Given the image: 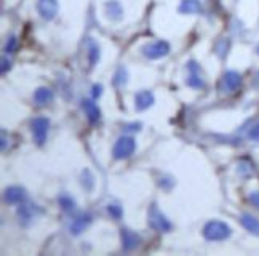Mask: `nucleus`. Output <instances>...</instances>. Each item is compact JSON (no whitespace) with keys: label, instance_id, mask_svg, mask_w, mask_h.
<instances>
[{"label":"nucleus","instance_id":"obj_1","mask_svg":"<svg viewBox=\"0 0 259 256\" xmlns=\"http://www.w3.org/2000/svg\"><path fill=\"white\" fill-rule=\"evenodd\" d=\"M231 235H232V229L226 223L218 221V219L208 221L203 228V237L208 242H222L229 239Z\"/></svg>","mask_w":259,"mask_h":256},{"label":"nucleus","instance_id":"obj_2","mask_svg":"<svg viewBox=\"0 0 259 256\" xmlns=\"http://www.w3.org/2000/svg\"><path fill=\"white\" fill-rule=\"evenodd\" d=\"M136 149V141L131 136H120L117 143L114 144L112 155L116 160H123V158L130 157Z\"/></svg>","mask_w":259,"mask_h":256},{"label":"nucleus","instance_id":"obj_3","mask_svg":"<svg viewBox=\"0 0 259 256\" xmlns=\"http://www.w3.org/2000/svg\"><path fill=\"white\" fill-rule=\"evenodd\" d=\"M149 226L157 232H170L173 228L166 216L157 208V205H152L149 210Z\"/></svg>","mask_w":259,"mask_h":256},{"label":"nucleus","instance_id":"obj_4","mask_svg":"<svg viewBox=\"0 0 259 256\" xmlns=\"http://www.w3.org/2000/svg\"><path fill=\"white\" fill-rule=\"evenodd\" d=\"M168 53H170V44L165 40H155L142 47V54L149 59L164 58Z\"/></svg>","mask_w":259,"mask_h":256},{"label":"nucleus","instance_id":"obj_5","mask_svg":"<svg viewBox=\"0 0 259 256\" xmlns=\"http://www.w3.org/2000/svg\"><path fill=\"white\" fill-rule=\"evenodd\" d=\"M48 128H50V120L47 117H35L31 124L32 136L37 146H44L48 136Z\"/></svg>","mask_w":259,"mask_h":256},{"label":"nucleus","instance_id":"obj_6","mask_svg":"<svg viewBox=\"0 0 259 256\" xmlns=\"http://www.w3.org/2000/svg\"><path fill=\"white\" fill-rule=\"evenodd\" d=\"M37 213H42V210L39 208L35 204H31V205H26V204H21L20 208H18L16 215H18V219H20V223L23 226H29L34 218L37 216Z\"/></svg>","mask_w":259,"mask_h":256},{"label":"nucleus","instance_id":"obj_7","mask_svg":"<svg viewBox=\"0 0 259 256\" xmlns=\"http://www.w3.org/2000/svg\"><path fill=\"white\" fill-rule=\"evenodd\" d=\"M37 10H39V15L45 21L55 20L58 15V0H39Z\"/></svg>","mask_w":259,"mask_h":256},{"label":"nucleus","instance_id":"obj_8","mask_svg":"<svg viewBox=\"0 0 259 256\" xmlns=\"http://www.w3.org/2000/svg\"><path fill=\"white\" fill-rule=\"evenodd\" d=\"M3 200L10 205H21L26 200V191L20 186H10L3 194Z\"/></svg>","mask_w":259,"mask_h":256},{"label":"nucleus","instance_id":"obj_9","mask_svg":"<svg viewBox=\"0 0 259 256\" xmlns=\"http://www.w3.org/2000/svg\"><path fill=\"white\" fill-rule=\"evenodd\" d=\"M240 85H242V76L237 71H227L222 77V90L227 91V93L238 90Z\"/></svg>","mask_w":259,"mask_h":256},{"label":"nucleus","instance_id":"obj_10","mask_svg":"<svg viewBox=\"0 0 259 256\" xmlns=\"http://www.w3.org/2000/svg\"><path fill=\"white\" fill-rule=\"evenodd\" d=\"M120 239H122V247L125 252H131V250H135L136 247H140V243H141V237L130 229L120 230Z\"/></svg>","mask_w":259,"mask_h":256},{"label":"nucleus","instance_id":"obj_11","mask_svg":"<svg viewBox=\"0 0 259 256\" xmlns=\"http://www.w3.org/2000/svg\"><path fill=\"white\" fill-rule=\"evenodd\" d=\"M92 221H93V218H92L90 213H83V215L77 216L74 221L71 223V234L72 235H80L83 230L92 224Z\"/></svg>","mask_w":259,"mask_h":256},{"label":"nucleus","instance_id":"obj_12","mask_svg":"<svg viewBox=\"0 0 259 256\" xmlns=\"http://www.w3.org/2000/svg\"><path fill=\"white\" fill-rule=\"evenodd\" d=\"M82 107H83V111H85V115L90 124H98L101 119V109L98 107V104L93 102L92 100H83Z\"/></svg>","mask_w":259,"mask_h":256},{"label":"nucleus","instance_id":"obj_13","mask_svg":"<svg viewBox=\"0 0 259 256\" xmlns=\"http://www.w3.org/2000/svg\"><path fill=\"white\" fill-rule=\"evenodd\" d=\"M154 95L149 90H142L140 93H136L135 96V107L138 111H146L150 106L154 104Z\"/></svg>","mask_w":259,"mask_h":256},{"label":"nucleus","instance_id":"obj_14","mask_svg":"<svg viewBox=\"0 0 259 256\" xmlns=\"http://www.w3.org/2000/svg\"><path fill=\"white\" fill-rule=\"evenodd\" d=\"M178 10L183 15H197V13H202L203 7L200 0H181Z\"/></svg>","mask_w":259,"mask_h":256},{"label":"nucleus","instance_id":"obj_15","mask_svg":"<svg viewBox=\"0 0 259 256\" xmlns=\"http://www.w3.org/2000/svg\"><path fill=\"white\" fill-rule=\"evenodd\" d=\"M53 101V91L47 87H40L34 93V102L37 106H47Z\"/></svg>","mask_w":259,"mask_h":256},{"label":"nucleus","instance_id":"obj_16","mask_svg":"<svg viewBox=\"0 0 259 256\" xmlns=\"http://www.w3.org/2000/svg\"><path fill=\"white\" fill-rule=\"evenodd\" d=\"M106 13L111 20L118 21V20H122V16H123V8L117 0H109V2H106Z\"/></svg>","mask_w":259,"mask_h":256},{"label":"nucleus","instance_id":"obj_17","mask_svg":"<svg viewBox=\"0 0 259 256\" xmlns=\"http://www.w3.org/2000/svg\"><path fill=\"white\" fill-rule=\"evenodd\" d=\"M240 221H242V226L248 230V232L259 235V219L258 218L245 213V215H242V218H240Z\"/></svg>","mask_w":259,"mask_h":256},{"label":"nucleus","instance_id":"obj_18","mask_svg":"<svg viewBox=\"0 0 259 256\" xmlns=\"http://www.w3.org/2000/svg\"><path fill=\"white\" fill-rule=\"evenodd\" d=\"M58 204L66 213H72L75 210V200L72 199L69 194H61V196L58 197Z\"/></svg>","mask_w":259,"mask_h":256},{"label":"nucleus","instance_id":"obj_19","mask_svg":"<svg viewBox=\"0 0 259 256\" xmlns=\"http://www.w3.org/2000/svg\"><path fill=\"white\" fill-rule=\"evenodd\" d=\"M99 61V45L96 44L94 40H90V45H88V63H90V68H93V66Z\"/></svg>","mask_w":259,"mask_h":256},{"label":"nucleus","instance_id":"obj_20","mask_svg":"<svg viewBox=\"0 0 259 256\" xmlns=\"http://www.w3.org/2000/svg\"><path fill=\"white\" fill-rule=\"evenodd\" d=\"M200 72H189V77L186 78V83H188L190 88H195V90L203 88L205 83H203V78L200 76Z\"/></svg>","mask_w":259,"mask_h":256},{"label":"nucleus","instance_id":"obj_21","mask_svg":"<svg viewBox=\"0 0 259 256\" xmlns=\"http://www.w3.org/2000/svg\"><path fill=\"white\" fill-rule=\"evenodd\" d=\"M82 184L87 191H92V189L94 187V178H93V175L90 170H83L82 172Z\"/></svg>","mask_w":259,"mask_h":256},{"label":"nucleus","instance_id":"obj_22","mask_svg":"<svg viewBox=\"0 0 259 256\" xmlns=\"http://www.w3.org/2000/svg\"><path fill=\"white\" fill-rule=\"evenodd\" d=\"M126 69L125 68H118V71L116 72V77H114V83L117 85V87H123V85L128 82V77H126Z\"/></svg>","mask_w":259,"mask_h":256},{"label":"nucleus","instance_id":"obj_23","mask_svg":"<svg viewBox=\"0 0 259 256\" xmlns=\"http://www.w3.org/2000/svg\"><path fill=\"white\" fill-rule=\"evenodd\" d=\"M107 213L111 215V218L114 219H120L123 215V210L122 206H120L118 204H109V206H107Z\"/></svg>","mask_w":259,"mask_h":256},{"label":"nucleus","instance_id":"obj_24","mask_svg":"<svg viewBox=\"0 0 259 256\" xmlns=\"http://www.w3.org/2000/svg\"><path fill=\"white\" fill-rule=\"evenodd\" d=\"M16 48H18V39H16V35H10L8 40H7V44H5V53L7 54H11V53H15L16 51Z\"/></svg>","mask_w":259,"mask_h":256},{"label":"nucleus","instance_id":"obj_25","mask_svg":"<svg viewBox=\"0 0 259 256\" xmlns=\"http://www.w3.org/2000/svg\"><path fill=\"white\" fill-rule=\"evenodd\" d=\"M250 138L253 141H259V122L250 130Z\"/></svg>","mask_w":259,"mask_h":256},{"label":"nucleus","instance_id":"obj_26","mask_svg":"<svg viewBox=\"0 0 259 256\" xmlns=\"http://www.w3.org/2000/svg\"><path fill=\"white\" fill-rule=\"evenodd\" d=\"M11 68V61L7 58H2V74H7V71Z\"/></svg>","mask_w":259,"mask_h":256},{"label":"nucleus","instance_id":"obj_27","mask_svg":"<svg viewBox=\"0 0 259 256\" xmlns=\"http://www.w3.org/2000/svg\"><path fill=\"white\" fill-rule=\"evenodd\" d=\"M93 98H99V96L102 95V85H93V91H92Z\"/></svg>","mask_w":259,"mask_h":256},{"label":"nucleus","instance_id":"obj_28","mask_svg":"<svg viewBox=\"0 0 259 256\" xmlns=\"http://www.w3.org/2000/svg\"><path fill=\"white\" fill-rule=\"evenodd\" d=\"M250 202L256 206V208H259V192H253L250 196Z\"/></svg>","mask_w":259,"mask_h":256},{"label":"nucleus","instance_id":"obj_29","mask_svg":"<svg viewBox=\"0 0 259 256\" xmlns=\"http://www.w3.org/2000/svg\"><path fill=\"white\" fill-rule=\"evenodd\" d=\"M125 130H126V131H140V130H141V124H130V125H125Z\"/></svg>","mask_w":259,"mask_h":256},{"label":"nucleus","instance_id":"obj_30","mask_svg":"<svg viewBox=\"0 0 259 256\" xmlns=\"http://www.w3.org/2000/svg\"><path fill=\"white\" fill-rule=\"evenodd\" d=\"M258 54H259V45H258Z\"/></svg>","mask_w":259,"mask_h":256}]
</instances>
